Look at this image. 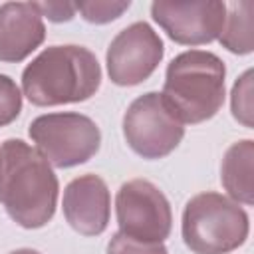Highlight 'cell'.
Returning a JSON list of instances; mask_svg holds the SVG:
<instances>
[{"label": "cell", "instance_id": "obj_1", "mask_svg": "<svg viewBox=\"0 0 254 254\" xmlns=\"http://www.w3.org/2000/svg\"><path fill=\"white\" fill-rule=\"evenodd\" d=\"M58 177L38 149L22 139L0 145V204L22 228L46 226L58 206Z\"/></svg>", "mask_w": 254, "mask_h": 254}, {"label": "cell", "instance_id": "obj_2", "mask_svg": "<svg viewBox=\"0 0 254 254\" xmlns=\"http://www.w3.org/2000/svg\"><path fill=\"white\" fill-rule=\"evenodd\" d=\"M101 85V65L83 46L64 44L42 50L22 71V91L32 105L79 103Z\"/></svg>", "mask_w": 254, "mask_h": 254}, {"label": "cell", "instance_id": "obj_3", "mask_svg": "<svg viewBox=\"0 0 254 254\" xmlns=\"http://www.w3.org/2000/svg\"><path fill=\"white\" fill-rule=\"evenodd\" d=\"M224 62L206 50H187L175 56L165 71L163 99L181 123L212 119L224 103Z\"/></svg>", "mask_w": 254, "mask_h": 254}, {"label": "cell", "instance_id": "obj_4", "mask_svg": "<svg viewBox=\"0 0 254 254\" xmlns=\"http://www.w3.org/2000/svg\"><path fill=\"white\" fill-rule=\"evenodd\" d=\"M250 232L246 210L220 192H198L183 208L181 234L194 254H228Z\"/></svg>", "mask_w": 254, "mask_h": 254}, {"label": "cell", "instance_id": "obj_5", "mask_svg": "<svg viewBox=\"0 0 254 254\" xmlns=\"http://www.w3.org/2000/svg\"><path fill=\"white\" fill-rule=\"evenodd\" d=\"M28 133L42 157L58 169L87 163L101 147L97 123L75 111L40 115L30 123Z\"/></svg>", "mask_w": 254, "mask_h": 254}, {"label": "cell", "instance_id": "obj_6", "mask_svg": "<svg viewBox=\"0 0 254 254\" xmlns=\"http://www.w3.org/2000/svg\"><path fill=\"white\" fill-rule=\"evenodd\" d=\"M123 137L143 159H163L185 137V125L159 91H147L131 101L123 115Z\"/></svg>", "mask_w": 254, "mask_h": 254}, {"label": "cell", "instance_id": "obj_7", "mask_svg": "<svg viewBox=\"0 0 254 254\" xmlns=\"http://www.w3.org/2000/svg\"><path fill=\"white\" fill-rule=\"evenodd\" d=\"M115 214L119 232L143 242H165L173 228L169 198L147 179H131L119 187Z\"/></svg>", "mask_w": 254, "mask_h": 254}, {"label": "cell", "instance_id": "obj_8", "mask_svg": "<svg viewBox=\"0 0 254 254\" xmlns=\"http://www.w3.org/2000/svg\"><path fill=\"white\" fill-rule=\"evenodd\" d=\"M165 56L161 36L147 22H133L109 44L107 73L115 85H137L151 77Z\"/></svg>", "mask_w": 254, "mask_h": 254}, {"label": "cell", "instance_id": "obj_9", "mask_svg": "<svg viewBox=\"0 0 254 254\" xmlns=\"http://www.w3.org/2000/svg\"><path fill=\"white\" fill-rule=\"evenodd\" d=\"M151 16L173 42L200 46L220 36L226 4L218 0H157L151 4Z\"/></svg>", "mask_w": 254, "mask_h": 254}, {"label": "cell", "instance_id": "obj_10", "mask_svg": "<svg viewBox=\"0 0 254 254\" xmlns=\"http://www.w3.org/2000/svg\"><path fill=\"white\" fill-rule=\"evenodd\" d=\"M64 216L67 224L83 236H99L111 214V194L97 175H81L64 189Z\"/></svg>", "mask_w": 254, "mask_h": 254}, {"label": "cell", "instance_id": "obj_11", "mask_svg": "<svg viewBox=\"0 0 254 254\" xmlns=\"http://www.w3.org/2000/svg\"><path fill=\"white\" fill-rule=\"evenodd\" d=\"M46 38V24L34 2H4L0 6V62L26 60Z\"/></svg>", "mask_w": 254, "mask_h": 254}, {"label": "cell", "instance_id": "obj_12", "mask_svg": "<svg viewBox=\"0 0 254 254\" xmlns=\"http://www.w3.org/2000/svg\"><path fill=\"white\" fill-rule=\"evenodd\" d=\"M252 171H254V141L240 139L232 143L226 149L220 165V183L228 192V198L248 206L254 202Z\"/></svg>", "mask_w": 254, "mask_h": 254}, {"label": "cell", "instance_id": "obj_13", "mask_svg": "<svg viewBox=\"0 0 254 254\" xmlns=\"http://www.w3.org/2000/svg\"><path fill=\"white\" fill-rule=\"evenodd\" d=\"M254 2L242 0L226 6V18L218 42L232 54L246 56L254 50Z\"/></svg>", "mask_w": 254, "mask_h": 254}, {"label": "cell", "instance_id": "obj_14", "mask_svg": "<svg viewBox=\"0 0 254 254\" xmlns=\"http://www.w3.org/2000/svg\"><path fill=\"white\" fill-rule=\"evenodd\" d=\"M230 111L238 123L252 129L254 127V97H252V69H246L232 85L230 91Z\"/></svg>", "mask_w": 254, "mask_h": 254}, {"label": "cell", "instance_id": "obj_15", "mask_svg": "<svg viewBox=\"0 0 254 254\" xmlns=\"http://www.w3.org/2000/svg\"><path fill=\"white\" fill-rule=\"evenodd\" d=\"M129 0H91V2H77L75 10L81 14L85 22L91 24H107L117 20L125 10H129Z\"/></svg>", "mask_w": 254, "mask_h": 254}, {"label": "cell", "instance_id": "obj_16", "mask_svg": "<svg viewBox=\"0 0 254 254\" xmlns=\"http://www.w3.org/2000/svg\"><path fill=\"white\" fill-rule=\"evenodd\" d=\"M22 111V91L16 81L0 73V127L10 125Z\"/></svg>", "mask_w": 254, "mask_h": 254}, {"label": "cell", "instance_id": "obj_17", "mask_svg": "<svg viewBox=\"0 0 254 254\" xmlns=\"http://www.w3.org/2000/svg\"><path fill=\"white\" fill-rule=\"evenodd\" d=\"M107 254H169V252L163 242H143L117 230L107 242Z\"/></svg>", "mask_w": 254, "mask_h": 254}, {"label": "cell", "instance_id": "obj_18", "mask_svg": "<svg viewBox=\"0 0 254 254\" xmlns=\"http://www.w3.org/2000/svg\"><path fill=\"white\" fill-rule=\"evenodd\" d=\"M42 18L46 16L52 22H69L75 16V4L71 2H34Z\"/></svg>", "mask_w": 254, "mask_h": 254}, {"label": "cell", "instance_id": "obj_19", "mask_svg": "<svg viewBox=\"0 0 254 254\" xmlns=\"http://www.w3.org/2000/svg\"><path fill=\"white\" fill-rule=\"evenodd\" d=\"M8 254H40L38 250H32V248H18V250H12Z\"/></svg>", "mask_w": 254, "mask_h": 254}]
</instances>
